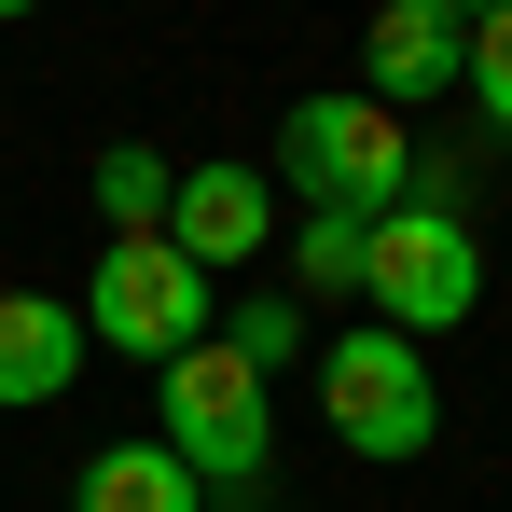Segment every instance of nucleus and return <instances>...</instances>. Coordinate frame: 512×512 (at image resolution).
Instances as JSON below:
<instances>
[{
  "label": "nucleus",
  "instance_id": "f257e3e1",
  "mask_svg": "<svg viewBox=\"0 0 512 512\" xmlns=\"http://www.w3.org/2000/svg\"><path fill=\"white\" fill-rule=\"evenodd\" d=\"M277 180L319 208V222H388L416 194V139L374 111V97H305L277 125Z\"/></svg>",
  "mask_w": 512,
  "mask_h": 512
},
{
  "label": "nucleus",
  "instance_id": "f03ea898",
  "mask_svg": "<svg viewBox=\"0 0 512 512\" xmlns=\"http://www.w3.org/2000/svg\"><path fill=\"white\" fill-rule=\"evenodd\" d=\"M471 291H485V250H471V222L457 208H388V222H360V305H374V333H443V319H471Z\"/></svg>",
  "mask_w": 512,
  "mask_h": 512
},
{
  "label": "nucleus",
  "instance_id": "7ed1b4c3",
  "mask_svg": "<svg viewBox=\"0 0 512 512\" xmlns=\"http://www.w3.org/2000/svg\"><path fill=\"white\" fill-rule=\"evenodd\" d=\"M153 388H167V457L194 485H263V457H277V402H263V374L236 346H180L153 360Z\"/></svg>",
  "mask_w": 512,
  "mask_h": 512
},
{
  "label": "nucleus",
  "instance_id": "20e7f679",
  "mask_svg": "<svg viewBox=\"0 0 512 512\" xmlns=\"http://www.w3.org/2000/svg\"><path fill=\"white\" fill-rule=\"evenodd\" d=\"M84 346H125V360L208 346V277H194L167 236H111V263L84 277Z\"/></svg>",
  "mask_w": 512,
  "mask_h": 512
},
{
  "label": "nucleus",
  "instance_id": "39448f33",
  "mask_svg": "<svg viewBox=\"0 0 512 512\" xmlns=\"http://www.w3.org/2000/svg\"><path fill=\"white\" fill-rule=\"evenodd\" d=\"M319 416H333L360 457H429L443 402H429V360L402 333H346L333 360H319Z\"/></svg>",
  "mask_w": 512,
  "mask_h": 512
},
{
  "label": "nucleus",
  "instance_id": "423d86ee",
  "mask_svg": "<svg viewBox=\"0 0 512 512\" xmlns=\"http://www.w3.org/2000/svg\"><path fill=\"white\" fill-rule=\"evenodd\" d=\"M263 236H277V180H263V167H180V194H167V250L194 263V277L263 263Z\"/></svg>",
  "mask_w": 512,
  "mask_h": 512
},
{
  "label": "nucleus",
  "instance_id": "0eeeda50",
  "mask_svg": "<svg viewBox=\"0 0 512 512\" xmlns=\"http://www.w3.org/2000/svg\"><path fill=\"white\" fill-rule=\"evenodd\" d=\"M457 56H471V42H457L429 0H388V14L360 28V97H374V111H416V97L457 84Z\"/></svg>",
  "mask_w": 512,
  "mask_h": 512
},
{
  "label": "nucleus",
  "instance_id": "6e6552de",
  "mask_svg": "<svg viewBox=\"0 0 512 512\" xmlns=\"http://www.w3.org/2000/svg\"><path fill=\"white\" fill-rule=\"evenodd\" d=\"M84 374V305L56 291H0V402H56Z\"/></svg>",
  "mask_w": 512,
  "mask_h": 512
},
{
  "label": "nucleus",
  "instance_id": "1a4fd4ad",
  "mask_svg": "<svg viewBox=\"0 0 512 512\" xmlns=\"http://www.w3.org/2000/svg\"><path fill=\"white\" fill-rule=\"evenodd\" d=\"M70 512H208V485L180 471L167 443H111V457H84V499Z\"/></svg>",
  "mask_w": 512,
  "mask_h": 512
},
{
  "label": "nucleus",
  "instance_id": "9d476101",
  "mask_svg": "<svg viewBox=\"0 0 512 512\" xmlns=\"http://www.w3.org/2000/svg\"><path fill=\"white\" fill-rule=\"evenodd\" d=\"M167 194H180V167L153 153V139L97 153V208H111V236H167Z\"/></svg>",
  "mask_w": 512,
  "mask_h": 512
},
{
  "label": "nucleus",
  "instance_id": "9b49d317",
  "mask_svg": "<svg viewBox=\"0 0 512 512\" xmlns=\"http://www.w3.org/2000/svg\"><path fill=\"white\" fill-rule=\"evenodd\" d=\"M236 360H250V374H277V360H291V346H305V305H291V291H250V319H236Z\"/></svg>",
  "mask_w": 512,
  "mask_h": 512
},
{
  "label": "nucleus",
  "instance_id": "f8f14e48",
  "mask_svg": "<svg viewBox=\"0 0 512 512\" xmlns=\"http://www.w3.org/2000/svg\"><path fill=\"white\" fill-rule=\"evenodd\" d=\"M457 84L485 97V125L512 139V14H485V28H471V56H457Z\"/></svg>",
  "mask_w": 512,
  "mask_h": 512
},
{
  "label": "nucleus",
  "instance_id": "ddd939ff",
  "mask_svg": "<svg viewBox=\"0 0 512 512\" xmlns=\"http://www.w3.org/2000/svg\"><path fill=\"white\" fill-rule=\"evenodd\" d=\"M305 291H360V222H305Z\"/></svg>",
  "mask_w": 512,
  "mask_h": 512
},
{
  "label": "nucleus",
  "instance_id": "4468645a",
  "mask_svg": "<svg viewBox=\"0 0 512 512\" xmlns=\"http://www.w3.org/2000/svg\"><path fill=\"white\" fill-rule=\"evenodd\" d=\"M429 14H443V28L471 42V28H485V14H512V0H429Z\"/></svg>",
  "mask_w": 512,
  "mask_h": 512
},
{
  "label": "nucleus",
  "instance_id": "2eb2a0df",
  "mask_svg": "<svg viewBox=\"0 0 512 512\" xmlns=\"http://www.w3.org/2000/svg\"><path fill=\"white\" fill-rule=\"evenodd\" d=\"M0 14H42V0H0Z\"/></svg>",
  "mask_w": 512,
  "mask_h": 512
}]
</instances>
